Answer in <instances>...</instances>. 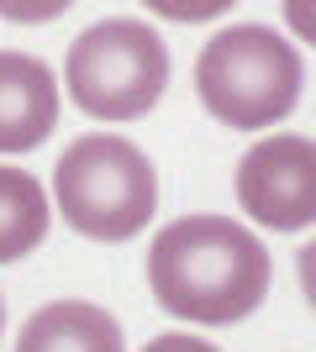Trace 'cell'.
Returning a JSON list of instances; mask_svg holds the SVG:
<instances>
[{
    "mask_svg": "<svg viewBox=\"0 0 316 352\" xmlns=\"http://www.w3.org/2000/svg\"><path fill=\"white\" fill-rule=\"evenodd\" d=\"M274 263L253 226L232 216H180L148 248L153 300L196 326H238L269 294Z\"/></svg>",
    "mask_w": 316,
    "mask_h": 352,
    "instance_id": "6da1fadb",
    "label": "cell"
},
{
    "mask_svg": "<svg viewBox=\"0 0 316 352\" xmlns=\"http://www.w3.org/2000/svg\"><path fill=\"white\" fill-rule=\"evenodd\" d=\"M196 89L211 116L232 132H264L301 105L306 63L295 43H285L264 21L222 27L196 58Z\"/></svg>",
    "mask_w": 316,
    "mask_h": 352,
    "instance_id": "7a4b0ae2",
    "label": "cell"
},
{
    "mask_svg": "<svg viewBox=\"0 0 316 352\" xmlns=\"http://www.w3.org/2000/svg\"><path fill=\"white\" fill-rule=\"evenodd\" d=\"M53 206L90 242H132L158 210V174L137 142L90 132L63 147L53 168Z\"/></svg>",
    "mask_w": 316,
    "mask_h": 352,
    "instance_id": "3957f363",
    "label": "cell"
},
{
    "mask_svg": "<svg viewBox=\"0 0 316 352\" xmlns=\"http://www.w3.org/2000/svg\"><path fill=\"white\" fill-rule=\"evenodd\" d=\"M63 85L74 105L95 121H137L169 89V47L148 21L111 16L69 43Z\"/></svg>",
    "mask_w": 316,
    "mask_h": 352,
    "instance_id": "277c9868",
    "label": "cell"
},
{
    "mask_svg": "<svg viewBox=\"0 0 316 352\" xmlns=\"http://www.w3.org/2000/svg\"><path fill=\"white\" fill-rule=\"evenodd\" d=\"M238 206L269 232H301L316 221V142L301 132H274L238 163Z\"/></svg>",
    "mask_w": 316,
    "mask_h": 352,
    "instance_id": "5b68a950",
    "label": "cell"
},
{
    "mask_svg": "<svg viewBox=\"0 0 316 352\" xmlns=\"http://www.w3.org/2000/svg\"><path fill=\"white\" fill-rule=\"evenodd\" d=\"M59 126V79L32 53H0V153H32Z\"/></svg>",
    "mask_w": 316,
    "mask_h": 352,
    "instance_id": "8992f818",
    "label": "cell"
},
{
    "mask_svg": "<svg viewBox=\"0 0 316 352\" xmlns=\"http://www.w3.org/2000/svg\"><path fill=\"white\" fill-rule=\"evenodd\" d=\"M16 352H127V342H121V326L105 305L53 300L27 316Z\"/></svg>",
    "mask_w": 316,
    "mask_h": 352,
    "instance_id": "52a82bcc",
    "label": "cell"
},
{
    "mask_svg": "<svg viewBox=\"0 0 316 352\" xmlns=\"http://www.w3.org/2000/svg\"><path fill=\"white\" fill-rule=\"evenodd\" d=\"M48 221H53V206L43 179L0 163V263H21L27 252L43 248Z\"/></svg>",
    "mask_w": 316,
    "mask_h": 352,
    "instance_id": "ba28073f",
    "label": "cell"
},
{
    "mask_svg": "<svg viewBox=\"0 0 316 352\" xmlns=\"http://www.w3.org/2000/svg\"><path fill=\"white\" fill-rule=\"evenodd\" d=\"M153 16H164V21H216L222 11H232L238 0H143Z\"/></svg>",
    "mask_w": 316,
    "mask_h": 352,
    "instance_id": "9c48e42d",
    "label": "cell"
},
{
    "mask_svg": "<svg viewBox=\"0 0 316 352\" xmlns=\"http://www.w3.org/2000/svg\"><path fill=\"white\" fill-rule=\"evenodd\" d=\"M74 0H0V16L16 21V27H43V21H59Z\"/></svg>",
    "mask_w": 316,
    "mask_h": 352,
    "instance_id": "30bf717a",
    "label": "cell"
},
{
    "mask_svg": "<svg viewBox=\"0 0 316 352\" xmlns=\"http://www.w3.org/2000/svg\"><path fill=\"white\" fill-rule=\"evenodd\" d=\"M280 11H285V27L301 37V43L316 47V0H280Z\"/></svg>",
    "mask_w": 316,
    "mask_h": 352,
    "instance_id": "8fae6325",
    "label": "cell"
},
{
    "mask_svg": "<svg viewBox=\"0 0 316 352\" xmlns=\"http://www.w3.org/2000/svg\"><path fill=\"white\" fill-rule=\"evenodd\" d=\"M143 352H222V347L206 342V337H180V331H169V337H153Z\"/></svg>",
    "mask_w": 316,
    "mask_h": 352,
    "instance_id": "7c38bea8",
    "label": "cell"
},
{
    "mask_svg": "<svg viewBox=\"0 0 316 352\" xmlns=\"http://www.w3.org/2000/svg\"><path fill=\"white\" fill-rule=\"evenodd\" d=\"M295 274H301V294H306V305L316 310V236L301 248V258H295Z\"/></svg>",
    "mask_w": 316,
    "mask_h": 352,
    "instance_id": "4fadbf2b",
    "label": "cell"
},
{
    "mask_svg": "<svg viewBox=\"0 0 316 352\" xmlns=\"http://www.w3.org/2000/svg\"><path fill=\"white\" fill-rule=\"evenodd\" d=\"M0 337H6V300H0Z\"/></svg>",
    "mask_w": 316,
    "mask_h": 352,
    "instance_id": "5bb4252c",
    "label": "cell"
}]
</instances>
